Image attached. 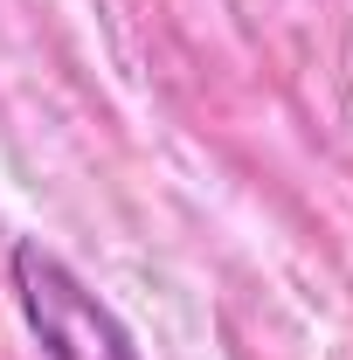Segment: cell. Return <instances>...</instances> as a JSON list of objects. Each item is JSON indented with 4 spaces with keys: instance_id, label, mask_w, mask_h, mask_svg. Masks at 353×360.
<instances>
[{
    "instance_id": "cell-1",
    "label": "cell",
    "mask_w": 353,
    "mask_h": 360,
    "mask_svg": "<svg viewBox=\"0 0 353 360\" xmlns=\"http://www.w3.org/2000/svg\"><path fill=\"white\" fill-rule=\"evenodd\" d=\"M14 291H21L28 326L42 333L49 360H139L132 340H125V326L104 312L42 243H21L14 250Z\"/></svg>"
}]
</instances>
